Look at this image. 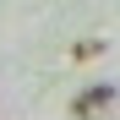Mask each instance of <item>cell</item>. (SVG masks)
<instances>
[{
	"label": "cell",
	"instance_id": "cell-1",
	"mask_svg": "<svg viewBox=\"0 0 120 120\" xmlns=\"http://www.w3.org/2000/svg\"><path fill=\"white\" fill-rule=\"evenodd\" d=\"M109 104H115V87H109V82H98V87H87V93L71 104V115H76V120H93V115H104Z\"/></svg>",
	"mask_w": 120,
	"mask_h": 120
}]
</instances>
